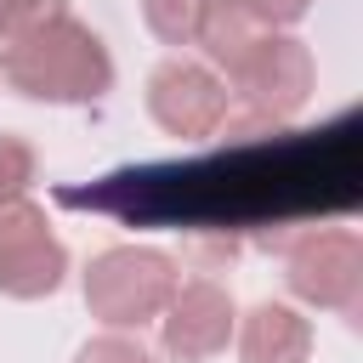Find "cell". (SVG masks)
I'll return each mask as SVG.
<instances>
[{"label": "cell", "mask_w": 363, "mask_h": 363, "mask_svg": "<svg viewBox=\"0 0 363 363\" xmlns=\"http://www.w3.org/2000/svg\"><path fill=\"white\" fill-rule=\"evenodd\" d=\"M0 79L28 96V102H57V108H74V102H96L113 91V57L102 45V34L91 23H79L74 11L57 17L28 51H17Z\"/></svg>", "instance_id": "cell-1"}, {"label": "cell", "mask_w": 363, "mask_h": 363, "mask_svg": "<svg viewBox=\"0 0 363 363\" xmlns=\"http://www.w3.org/2000/svg\"><path fill=\"white\" fill-rule=\"evenodd\" d=\"M176 284H182V272H176V261L164 250H153V244H108L85 267V306H91L96 323L130 335V329L153 323L170 306Z\"/></svg>", "instance_id": "cell-2"}, {"label": "cell", "mask_w": 363, "mask_h": 363, "mask_svg": "<svg viewBox=\"0 0 363 363\" xmlns=\"http://www.w3.org/2000/svg\"><path fill=\"white\" fill-rule=\"evenodd\" d=\"M284 284L295 301L357 323V312H363V238L352 227H323V233L295 238L284 255Z\"/></svg>", "instance_id": "cell-3"}, {"label": "cell", "mask_w": 363, "mask_h": 363, "mask_svg": "<svg viewBox=\"0 0 363 363\" xmlns=\"http://www.w3.org/2000/svg\"><path fill=\"white\" fill-rule=\"evenodd\" d=\"M227 91L233 102L255 108V119L278 125V119H295L312 91H318V62H312V45L295 40V34H267L233 74H227Z\"/></svg>", "instance_id": "cell-4"}, {"label": "cell", "mask_w": 363, "mask_h": 363, "mask_svg": "<svg viewBox=\"0 0 363 363\" xmlns=\"http://www.w3.org/2000/svg\"><path fill=\"white\" fill-rule=\"evenodd\" d=\"M68 278V244L57 238L51 216L34 199L0 204V295L6 301H45Z\"/></svg>", "instance_id": "cell-5"}, {"label": "cell", "mask_w": 363, "mask_h": 363, "mask_svg": "<svg viewBox=\"0 0 363 363\" xmlns=\"http://www.w3.org/2000/svg\"><path fill=\"white\" fill-rule=\"evenodd\" d=\"M233 113V91L221 85L216 68L193 62V57H164L147 74V119L176 136V142H204L227 125Z\"/></svg>", "instance_id": "cell-6"}, {"label": "cell", "mask_w": 363, "mask_h": 363, "mask_svg": "<svg viewBox=\"0 0 363 363\" xmlns=\"http://www.w3.org/2000/svg\"><path fill=\"white\" fill-rule=\"evenodd\" d=\"M233 329H238V306H233V295L216 278L176 284L170 306L159 312V346H164L170 363H210V357H221Z\"/></svg>", "instance_id": "cell-7"}, {"label": "cell", "mask_w": 363, "mask_h": 363, "mask_svg": "<svg viewBox=\"0 0 363 363\" xmlns=\"http://www.w3.org/2000/svg\"><path fill=\"white\" fill-rule=\"evenodd\" d=\"M267 34H284V28H272L250 0H204V17H199L193 45L204 51V68H216L221 85H227V74H233Z\"/></svg>", "instance_id": "cell-8"}, {"label": "cell", "mask_w": 363, "mask_h": 363, "mask_svg": "<svg viewBox=\"0 0 363 363\" xmlns=\"http://www.w3.org/2000/svg\"><path fill=\"white\" fill-rule=\"evenodd\" d=\"M238 363H306L312 357V323L289 301H261L233 329Z\"/></svg>", "instance_id": "cell-9"}, {"label": "cell", "mask_w": 363, "mask_h": 363, "mask_svg": "<svg viewBox=\"0 0 363 363\" xmlns=\"http://www.w3.org/2000/svg\"><path fill=\"white\" fill-rule=\"evenodd\" d=\"M57 17H68V0H0V68L28 51Z\"/></svg>", "instance_id": "cell-10"}, {"label": "cell", "mask_w": 363, "mask_h": 363, "mask_svg": "<svg viewBox=\"0 0 363 363\" xmlns=\"http://www.w3.org/2000/svg\"><path fill=\"white\" fill-rule=\"evenodd\" d=\"M204 0H142V23L159 45H193Z\"/></svg>", "instance_id": "cell-11"}, {"label": "cell", "mask_w": 363, "mask_h": 363, "mask_svg": "<svg viewBox=\"0 0 363 363\" xmlns=\"http://www.w3.org/2000/svg\"><path fill=\"white\" fill-rule=\"evenodd\" d=\"M34 176H40V153H34V142L17 136V130H0V204L28 199Z\"/></svg>", "instance_id": "cell-12"}, {"label": "cell", "mask_w": 363, "mask_h": 363, "mask_svg": "<svg viewBox=\"0 0 363 363\" xmlns=\"http://www.w3.org/2000/svg\"><path fill=\"white\" fill-rule=\"evenodd\" d=\"M74 363H153V352H147L136 335L108 329V335H91V340L74 352Z\"/></svg>", "instance_id": "cell-13"}, {"label": "cell", "mask_w": 363, "mask_h": 363, "mask_svg": "<svg viewBox=\"0 0 363 363\" xmlns=\"http://www.w3.org/2000/svg\"><path fill=\"white\" fill-rule=\"evenodd\" d=\"M272 28H289V23H301L306 11H312V0H250Z\"/></svg>", "instance_id": "cell-14"}]
</instances>
